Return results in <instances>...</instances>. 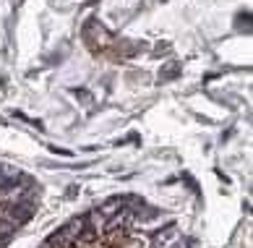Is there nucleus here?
Listing matches in <instances>:
<instances>
[{
    "label": "nucleus",
    "instance_id": "nucleus-1",
    "mask_svg": "<svg viewBox=\"0 0 253 248\" xmlns=\"http://www.w3.org/2000/svg\"><path fill=\"white\" fill-rule=\"evenodd\" d=\"M84 40H86L91 47H102V50H105V47H110L112 45V37L102 29V26L97 24V21H89L86 26H84Z\"/></svg>",
    "mask_w": 253,
    "mask_h": 248
},
{
    "label": "nucleus",
    "instance_id": "nucleus-2",
    "mask_svg": "<svg viewBox=\"0 0 253 248\" xmlns=\"http://www.w3.org/2000/svg\"><path fill=\"white\" fill-rule=\"evenodd\" d=\"M180 241V233H177V227L170 225L165 233H154V248H167L170 243H177Z\"/></svg>",
    "mask_w": 253,
    "mask_h": 248
},
{
    "label": "nucleus",
    "instance_id": "nucleus-3",
    "mask_svg": "<svg viewBox=\"0 0 253 248\" xmlns=\"http://www.w3.org/2000/svg\"><path fill=\"white\" fill-rule=\"evenodd\" d=\"M84 217H86V225L91 227V230H97L99 235L105 233V227H107V217L102 214L99 209H91V212H86V214H84Z\"/></svg>",
    "mask_w": 253,
    "mask_h": 248
},
{
    "label": "nucleus",
    "instance_id": "nucleus-4",
    "mask_svg": "<svg viewBox=\"0 0 253 248\" xmlns=\"http://www.w3.org/2000/svg\"><path fill=\"white\" fill-rule=\"evenodd\" d=\"M120 209H123V204H120V196H112V198H107V201L99 206V212L110 219V217H115V214L120 212Z\"/></svg>",
    "mask_w": 253,
    "mask_h": 248
},
{
    "label": "nucleus",
    "instance_id": "nucleus-5",
    "mask_svg": "<svg viewBox=\"0 0 253 248\" xmlns=\"http://www.w3.org/2000/svg\"><path fill=\"white\" fill-rule=\"evenodd\" d=\"M40 248H50V246H47V243H42V246H40Z\"/></svg>",
    "mask_w": 253,
    "mask_h": 248
}]
</instances>
